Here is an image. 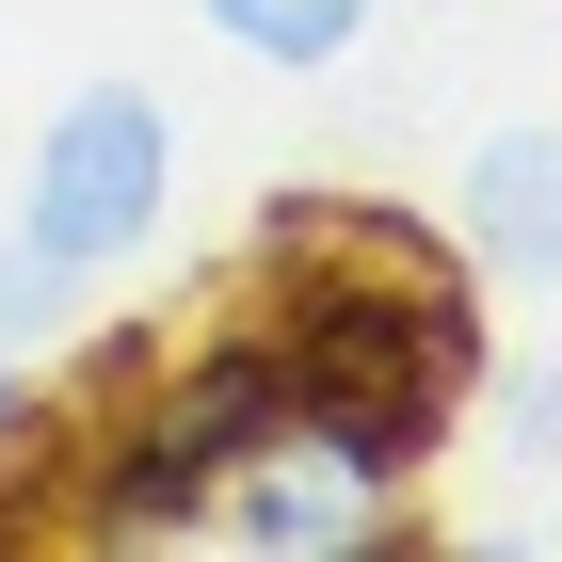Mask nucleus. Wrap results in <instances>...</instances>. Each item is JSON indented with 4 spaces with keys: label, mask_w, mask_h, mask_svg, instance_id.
<instances>
[{
    "label": "nucleus",
    "mask_w": 562,
    "mask_h": 562,
    "mask_svg": "<svg viewBox=\"0 0 562 562\" xmlns=\"http://www.w3.org/2000/svg\"><path fill=\"white\" fill-rule=\"evenodd\" d=\"M241 322L290 370V450L386 482V498H434L467 402L498 386V322H482V273L450 225H418L402 193H353L338 241L241 273Z\"/></svg>",
    "instance_id": "nucleus-1"
},
{
    "label": "nucleus",
    "mask_w": 562,
    "mask_h": 562,
    "mask_svg": "<svg viewBox=\"0 0 562 562\" xmlns=\"http://www.w3.org/2000/svg\"><path fill=\"white\" fill-rule=\"evenodd\" d=\"M161 225H177V113L145 81L48 97L16 225H0V353H48L81 290H113L130 258H161Z\"/></svg>",
    "instance_id": "nucleus-2"
},
{
    "label": "nucleus",
    "mask_w": 562,
    "mask_h": 562,
    "mask_svg": "<svg viewBox=\"0 0 562 562\" xmlns=\"http://www.w3.org/2000/svg\"><path fill=\"white\" fill-rule=\"evenodd\" d=\"M210 498H225V467L161 418V386L65 402V450H48V547L161 562V547H210Z\"/></svg>",
    "instance_id": "nucleus-3"
},
{
    "label": "nucleus",
    "mask_w": 562,
    "mask_h": 562,
    "mask_svg": "<svg viewBox=\"0 0 562 562\" xmlns=\"http://www.w3.org/2000/svg\"><path fill=\"white\" fill-rule=\"evenodd\" d=\"M210 547H258V562H402L434 547L418 498H386V482L322 467V450H258V467L210 498Z\"/></svg>",
    "instance_id": "nucleus-4"
},
{
    "label": "nucleus",
    "mask_w": 562,
    "mask_h": 562,
    "mask_svg": "<svg viewBox=\"0 0 562 562\" xmlns=\"http://www.w3.org/2000/svg\"><path fill=\"white\" fill-rule=\"evenodd\" d=\"M450 241H467V273L562 290V113H515V130L467 145V177H450Z\"/></svg>",
    "instance_id": "nucleus-5"
},
{
    "label": "nucleus",
    "mask_w": 562,
    "mask_h": 562,
    "mask_svg": "<svg viewBox=\"0 0 562 562\" xmlns=\"http://www.w3.org/2000/svg\"><path fill=\"white\" fill-rule=\"evenodd\" d=\"M145 386H161V418L193 434V450H210L225 482L258 467V450H290V370H273V338L241 322V305H225L210 338H177L161 370H145Z\"/></svg>",
    "instance_id": "nucleus-6"
},
{
    "label": "nucleus",
    "mask_w": 562,
    "mask_h": 562,
    "mask_svg": "<svg viewBox=\"0 0 562 562\" xmlns=\"http://www.w3.org/2000/svg\"><path fill=\"white\" fill-rule=\"evenodd\" d=\"M241 65H273V81H305V65H353V33H370V0H193Z\"/></svg>",
    "instance_id": "nucleus-7"
},
{
    "label": "nucleus",
    "mask_w": 562,
    "mask_h": 562,
    "mask_svg": "<svg viewBox=\"0 0 562 562\" xmlns=\"http://www.w3.org/2000/svg\"><path fill=\"white\" fill-rule=\"evenodd\" d=\"M515 434H530V450L562 467V353H547V370H515Z\"/></svg>",
    "instance_id": "nucleus-8"
},
{
    "label": "nucleus",
    "mask_w": 562,
    "mask_h": 562,
    "mask_svg": "<svg viewBox=\"0 0 562 562\" xmlns=\"http://www.w3.org/2000/svg\"><path fill=\"white\" fill-rule=\"evenodd\" d=\"M145 370H161V338H145V322H113V338H97V370H81V402H97V386H145Z\"/></svg>",
    "instance_id": "nucleus-9"
}]
</instances>
